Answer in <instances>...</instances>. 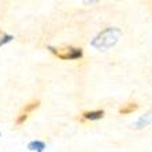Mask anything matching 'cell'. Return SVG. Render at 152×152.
Masks as SVG:
<instances>
[{"instance_id":"5b68a950","label":"cell","mask_w":152,"mask_h":152,"mask_svg":"<svg viewBox=\"0 0 152 152\" xmlns=\"http://www.w3.org/2000/svg\"><path fill=\"white\" fill-rule=\"evenodd\" d=\"M104 115V111L103 110H97V111H84L82 113V117L85 119H91V121H95V119H100L103 118Z\"/></svg>"},{"instance_id":"52a82bcc","label":"cell","mask_w":152,"mask_h":152,"mask_svg":"<svg viewBox=\"0 0 152 152\" xmlns=\"http://www.w3.org/2000/svg\"><path fill=\"white\" fill-rule=\"evenodd\" d=\"M3 34H4V33L1 32V30H0V39H1V36H3Z\"/></svg>"},{"instance_id":"8992f818","label":"cell","mask_w":152,"mask_h":152,"mask_svg":"<svg viewBox=\"0 0 152 152\" xmlns=\"http://www.w3.org/2000/svg\"><path fill=\"white\" fill-rule=\"evenodd\" d=\"M29 148H30V149H37L39 152H41L42 149L45 148V144H44V142H41V141H33V142H30V144H29Z\"/></svg>"},{"instance_id":"277c9868","label":"cell","mask_w":152,"mask_h":152,"mask_svg":"<svg viewBox=\"0 0 152 152\" xmlns=\"http://www.w3.org/2000/svg\"><path fill=\"white\" fill-rule=\"evenodd\" d=\"M137 108H138L137 103H134V102L125 103L124 106L119 108V114H124V115H126V114H132V113H134Z\"/></svg>"},{"instance_id":"6da1fadb","label":"cell","mask_w":152,"mask_h":152,"mask_svg":"<svg viewBox=\"0 0 152 152\" xmlns=\"http://www.w3.org/2000/svg\"><path fill=\"white\" fill-rule=\"evenodd\" d=\"M119 34H121V32L118 29L108 28V29H106V30H103L99 36H96L95 40L92 41V45L95 47V48H99V50L110 48V47L117 44Z\"/></svg>"},{"instance_id":"7a4b0ae2","label":"cell","mask_w":152,"mask_h":152,"mask_svg":"<svg viewBox=\"0 0 152 152\" xmlns=\"http://www.w3.org/2000/svg\"><path fill=\"white\" fill-rule=\"evenodd\" d=\"M51 52L55 55V56L60 58V59L64 60H73V59H80L82 56V50L81 48H74V47H58V48H50Z\"/></svg>"},{"instance_id":"3957f363","label":"cell","mask_w":152,"mask_h":152,"mask_svg":"<svg viewBox=\"0 0 152 152\" xmlns=\"http://www.w3.org/2000/svg\"><path fill=\"white\" fill-rule=\"evenodd\" d=\"M39 106H40V100H32V102H29L28 104H25V107L19 111V114H18L17 119H15V124L17 125L25 124V121L28 119L29 114L33 113L36 108H39Z\"/></svg>"}]
</instances>
